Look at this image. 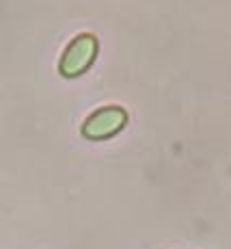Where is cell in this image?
<instances>
[{
	"instance_id": "1",
	"label": "cell",
	"mask_w": 231,
	"mask_h": 249,
	"mask_svg": "<svg viewBox=\"0 0 231 249\" xmlns=\"http://www.w3.org/2000/svg\"><path fill=\"white\" fill-rule=\"evenodd\" d=\"M93 39L91 37H78L76 41H71L69 48H67L63 61H61V70H63V74L71 76V74H78L80 70L86 68V63H89L91 54H93Z\"/></svg>"
}]
</instances>
